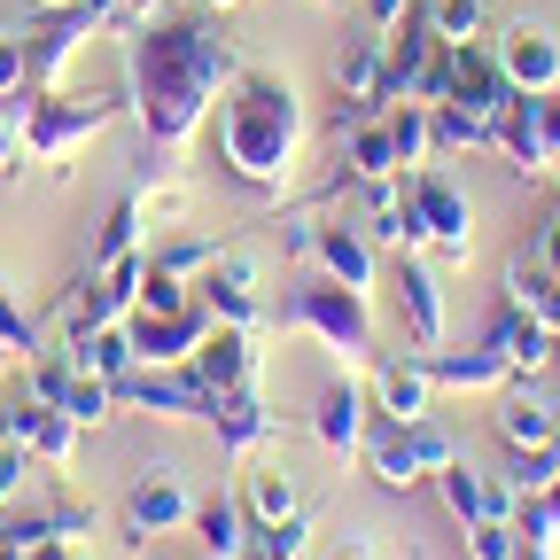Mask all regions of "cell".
Segmentation results:
<instances>
[{"mask_svg":"<svg viewBox=\"0 0 560 560\" xmlns=\"http://www.w3.org/2000/svg\"><path fill=\"white\" fill-rule=\"evenodd\" d=\"M125 62H132V117L149 132V149L179 156L202 132L210 102L234 86L242 47L219 32V9H210V16H172V24L156 16V24L125 32Z\"/></svg>","mask_w":560,"mask_h":560,"instance_id":"cell-1","label":"cell"},{"mask_svg":"<svg viewBox=\"0 0 560 560\" xmlns=\"http://www.w3.org/2000/svg\"><path fill=\"white\" fill-rule=\"evenodd\" d=\"M304 102L280 70H257L242 62L234 86L219 94V172L257 195V202H280L296 179V156H304Z\"/></svg>","mask_w":560,"mask_h":560,"instance_id":"cell-2","label":"cell"},{"mask_svg":"<svg viewBox=\"0 0 560 560\" xmlns=\"http://www.w3.org/2000/svg\"><path fill=\"white\" fill-rule=\"evenodd\" d=\"M265 327L280 342H289V335H319L327 350H342V359H374V304H366V289H342V280H327V272L280 296V312Z\"/></svg>","mask_w":560,"mask_h":560,"instance_id":"cell-3","label":"cell"},{"mask_svg":"<svg viewBox=\"0 0 560 560\" xmlns=\"http://www.w3.org/2000/svg\"><path fill=\"white\" fill-rule=\"evenodd\" d=\"M109 117H117V102H102V94H55L47 86V94L24 102V156L47 164V172H70V156L94 132H109Z\"/></svg>","mask_w":560,"mask_h":560,"instance_id":"cell-4","label":"cell"},{"mask_svg":"<svg viewBox=\"0 0 560 560\" xmlns=\"http://www.w3.org/2000/svg\"><path fill=\"white\" fill-rule=\"evenodd\" d=\"M452 459H459V444L436 429V420H405V429H382V436H366V467H374V482H382V490L436 482Z\"/></svg>","mask_w":560,"mask_h":560,"instance_id":"cell-5","label":"cell"},{"mask_svg":"<svg viewBox=\"0 0 560 560\" xmlns=\"http://www.w3.org/2000/svg\"><path fill=\"white\" fill-rule=\"evenodd\" d=\"M405 187H412V210H420V234H429V249H444L452 265H467V249H475V202H467V187L452 179V172H405Z\"/></svg>","mask_w":560,"mask_h":560,"instance_id":"cell-6","label":"cell"},{"mask_svg":"<svg viewBox=\"0 0 560 560\" xmlns=\"http://www.w3.org/2000/svg\"><path fill=\"white\" fill-rule=\"evenodd\" d=\"M117 522H125V545H149V537L187 529V522H195V490H187V475H179V467H149V475H132Z\"/></svg>","mask_w":560,"mask_h":560,"instance_id":"cell-7","label":"cell"},{"mask_svg":"<svg viewBox=\"0 0 560 560\" xmlns=\"http://www.w3.org/2000/svg\"><path fill=\"white\" fill-rule=\"evenodd\" d=\"M210 327H219V319H210L202 304H179V312H132V319H125L132 366H187Z\"/></svg>","mask_w":560,"mask_h":560,"instance_id":"cell-8","label":"cell"},{"mask_svg":"<svg viewBox=\"0 0 560 560\" xmlns=\"http://www.w3.org/2000/svg\"><path fill=\"white\" fill-rule=\"evenodd\" d=\"M195 304L219 319V327H257L265 335V296H257V265L242 257V249H219V265H210L202 280H195Z\"/></svg>","mask_w":560,"mask_h":560,"instance_id":"cell-9","label":"cell"},{"mask_svg":"<svg viewBox=\"0 0 560 560\" xmlns=\"http://www.w3.org/2000/svg\"><path fill=\"white\" fill-rule=\"evenodd\" d=\"M490 55H499V70L514 79V94H545V86H560V39H552V24H537V16L499 24Z\"/></svg>","mask_w":560,"mask_h":560,"instance_id":"cell-10","label":"cell"},{"mask_svg":"<svg viewBox=\"0 0 560 560\" xmlns=\"http://www.w3.org/2000/svg\"><path fill=\"white\" fill-rule=\"evenodd\" d=\"M140 280H149V249H132L109 272H86L79 296H70V327H125L132 304H140Z\"/></svg>","mask_w":560,"mask_h":560,"instance_id":"cell-11","label":"cell"},{"mask_svg":"<svg viewBox=\"0 0 560 560\" xmlns=\"http://www.w3.org/2000/svg\"><path fill=\"white\" fill-rule=\"evenodd\" d=\"M117 397L140 405V412H156V420H210V405H219L187 366H132L117 382Z\"/></svg>","mask_w":560,"mask_h":560,"instance_id":"cell-12","label":"cell"},{"mask_svg":"<svg viewBox=\"0 0 560 560\" xmlns=\"http://www.w3.org/2000/svg\"><path fill=\"white\" fill-rule=\"evenodd\" d=\"M210 429H219V459L242 467V459H257L265 444H280V412H272L257 389H219V405H210Z\"/></svg>","mask_w":560,"mask_h":560,"instance_id":"cell-13","label":"cell"},{"mask_svg":"<svg viewBox=\"0 0 560 560\" xmlns=\"http://www.w3.org/2000/svg\"><path fill=\"white\" fill-rule=\"evenodd\" d=\"M312 265L327 280H342V289H374L382 280V249H374V234L359 219H319L312 226Z\"/></svg>","mask_w":560,"mask_h":560,"instance_id":"cell-14","label":"cell"},{"mask_svg":"<svg viewBox=\"0 0 560 560\" xmlns=\"http://www.w3.org/2000/svg\"><path fill=\"white\" fill-rule=\"evenodd\" d=\"M257 366H265V350H257V327H210L202 350L187 359V374L219 397V389H257Z\"/></svg>","mask_w":560,"mask_h":560,"instance_id":"cell-15","label":"cell"},{"mask_svg":"<svg viewBox=\"0 0 560 560\" xmlns=\"http://www.w3.org/2000/svg\"><path fill=\"white\" fill-rule=\"evenodd\" d=\"M359 195H366V234H374V249H389V257L429 249V234H420V210H412L405 172H397V179H359Z\"/></svg>","mask_w":560,"mask_h":560,"instance_id":"cell-16","label":"cell"},{"mask_svg":"<svg viewBox=\"0 0 560 560\" xmlns=\"http://www.w3.org/2000/svg\"><path fill=\"white\" fill-rule=\"evenodd\" d=\"M429 366H420V350H405V359H374V382H366V405L389 420V429H405V420H429Z\"/></svg>","mask_w":560,"mask_h":560,"instance_id":"cell-17","label":"cell"},{"mask_svg":"<svg viewBox=\"0 0 560 560\" xmlns=\"http://www.w3.org/2000/svg\"><path fill=\"white\" fill-rule=\"evenodd\" d=\"M397 319H405V335H412V350H444V289H436V272L420 265V249L412 257H397Z\"/></svg>","mask_w":560,"mask_h":560,"instance_id":"cell-18","label":"cell"},{"mask_svg":"<svg viewBox=\"0 0 560 560\" xmlns=\"http://www.w3.org/2000/svg\"><path fill=\"white\" fill-rule=\"evenodd\" d=\"M366 389L359 382H327L319 389V405H312V444L319 452H335V459H350V452H366Z\"/></svg>","mask_w":560,"mask_h":560,"instance_id":"cell-19","label":"cell"},{"mask_svg":"<svg viewBox=\"0 0 560 560\" xmlns=\"http://www.w3.org/2000/svg\"><path fill=\"white\" fill-rule=\"evenodd\" d=\"M499 436L506 452H537V444H560V405L529 389V374L506 382V405H499Z\"/></svg>","mask_w":560,"mask_h":560,"instance_id":"cell-20","label":"cell"},{"mask_svg":"<svg viewBox=\"0 0 560 560\" xmlns=\"http://www.w3.org/2000/svg\"><path fill=\"white\" fill-rule=\"evenodd\" d=\"M420 366H429L436 389H506L514 382V359L499 342H482V350H420Z\"/></svg>","mask_w":560,"mask_h":560,"instance_id":"cell-21","label":"cell"},{"mask_svg":"<svg viewBox=\"0 0 560 560\" xmlns=\"http://www.w3.org/2000/svg\"><path fill=\"white\" fill-rule=\"evenodd\" d=\"M140 219H149V187H125L109 210H102V226L86 234V272H109L140 249Z\"/></svg>","mask_w":560,"mask_h":560,"instance_id":"cell-22","label":"cell"},{"mask_svg":"<svg viewBox=\"0 0 560 560\" xmlns=\"http://www.w3.org/2000/svg\"><path fill=\"white\" fill-rule=\"evenodd\" d=\"M9 436L32 452V459H47V467H70V452H79V420H70L62 405H16L9 412Z\"/></svg>","mask_w":560,"mask_h":560,"instance_id":"cell-23","label":"cell"},{"mask_svg":"<svg viewBox=\"0 0 560 560\" xmlns=\"http://www.w3.org/2000/svg\"><path fill=\"white\" fill-rule=\"evenodd\" d=\"M202 537V560H249V506H242V490H219V499H195V522Z\"/></svg>","mask_w":560,"mask_h":560,"instance_id":"cell-24","label":"cell"},{"mask_svg":"<svg viewBox=\"0 0 560 560\" xmlns=\"http://www.w3.org/2000/svg\"><path fill=\"white\" fill-rule=\"evenodd\" d=\"M436 490H444V506H452L459 529H467V522H490V514H506V522H514V490H506V482H490V475H475L467 459H452V467L436 475Z\"/></svg>","mask_w":560,"mask_h":560,"instance_id":"cell-25","label":"cell"},{"mask_svg":"<svg viewBox=\"0 0 560 560\" xmlns=\"http://www.w3.org/2000/svg\"><path fill=\"white\" fill-rule=\"evenodd\" d=\"M499 156L522 172V179H545L552 172V149H545V132H537V94H514L499 109Z\"/></svg>","mask_w":560,"mask_h":560,"instance_id":"cell-26","label":"cell"},{"mask_svg":"<svg viewBox=\"0 0 560 560\" xmlns=\"http://www.w3.org/2000/svg\"><path fill=\"white\" fill-rule=\"evenodd\" d=\"M62 359L79 366V374L125 382V374H132V342H125V327H70V335H62Z\"/></svg>","mask_w":560,"mask_h":560,"instance_id":"cell-27","label":"cell"},{"mask_svg":"<svg viewBox=\"0 0 560 560\" xmlns=\"http://www.w3.org/2000/svg\"><path fill=\"white\" fill-rule=\"evenodd\" d=\"M382 62H389V39L382 32H359L342 55H335V86L342 102H382Z\"/></svg>","mask_w":560,"mask_h":560,"instance_id":"cell-28","label":"cell"},{"mask_svg":"<svg viewBox=\"0 0 560 560\" xmlns=\"http://www.w3.org/2000/svg\"><path fill=\"white\" fill-rule=\"evenodd\" d=\"M242 506H249V529H265V522H296V514H304L296 475H289V467H249V475H242Z\"/></svg>","mask_w":560,"mask_h":560,"instance_id":"cell-29","label":"cell"},{"mask_svg":"<svg viewBox=\"0 0 560 560\" xmlns=\"http://www.w3.org/2000/svg\"><path fill=\"white\" fill-rule=\"evenodd\" d=\"M490 342L514 359V374H545V359H552V327L537 319V312H499V327H490Z\"/></svg>","mask_w":560,"mask_h":560,"instance_id":"cell-30","label":"cell"},{"mask_svg":"<svg viewBox=\"0 0 560 560\" xmlns=\"http://www.w3.org/2000/svg\"><path fill=\"white\" fill-rule=\"evenodd\" d=\"M436 149H444V156L499 149V117H490V109H475V102H436Z\"/></svg>","mask_w":560,"mask_h":560,"instance_id":"cell-31","label":"cell"},{"mask_svg":"<svg viewBox=\"0 0 560 560\" xmlns=\"http://www.w3.org/2000/svg\"><path fill=\"white\" fill-rule=\"evenodd\" d=\"M389 132H397V164L420 172L436 156V109L429 102H389Z\"/></svg>","mask_w":560,"mask_h":560,"instance_id":"cell-32","label":"cell"},{"mask_svg":"<svg viewBox=\"0 0 560 560\" xmlns=\"http://www.w3.org/2000/svg\"><path fill=\"white\" fill-rule=\"evenodd\" d=\"M117 382H102V374H79V366H70V389H62V412L70 420H79V429H86V420H94V429H102V420H117Z\"/></svg>","mask_w":560,"mask_h":560,"instance_id":"cell-33","label":"cell"},{"mask_svg":"<svg viewBox=\"0 0 560 560\" xmlns=\"http://www.w3.org/2000/svg\"><path fill=\"white\" fill-rule=\"evenodd\" d=\"M304 552H312V522H304V514L249 529V560H304Z\"/></svg>","mask_w":560,"mask_h":560,"instance_id":"cell-34","label":"cell"},{"mask_svg":"<svg viewBox=\"0 0 560 560\" xmlns=\"http://www.w3.org/2000/svg\"><path fill=\"white\" fill-rule=\"evenodd\" d=\"M552 475H560V444H537V452H514L506 490L514 499H537V490H552Z\"/></svg>","mask_w":560,"mask_h":560,"instance_id":"cell-35","label":"cell"},{"mask_svg":"<svg viewBox=\"0 0 560 560\" xmlns=\"http://www.w3.org/2000/svg\"><path fill=\"white\" fill-rule=\"evenodd\" d=\"M149 265H156V272H172V280H187V289H195V280H202L210 265H219V242H172V249H156Z\"/></svg>","mask_w":560,"mask_h":560,"instance_id":"cell-36","label":"cell"},{"mask_svg":"<svg viewBox=\"0 0 560 560\" xmlns=\"http://www.w3.org/2000/svg\"><path fill=\"white\" fill-rule=\"evenodd\" d=\"M514 552H522V537H514V522H506V514L467 522V560H514Z\"/></svg>","mask_w":560,"mask_h":560,"instance_id":"cell-37","label":"cell"},{"mask_svg":"<svg viewBox=\"0 0 560 560\" xmlns=\"http://www.w3.org/2000/svg\"><path fill=\"white\" fill-rule=\"evenodd\" d=\"M429 16L444 39H482V0H429Z\"/></svg>","mask_w":560,"mask_h":560,"instance_id":"cell-38","label":"cell"},{"mask_svg":"<svg viewBox=\"0 0 560 560\" xmlns=\"http://www.w3.org/2000/svg\"><path fill=\"white\" fill-rule=\"evenodd\" d=\"M179 304H195V289L149 265V280H140V304H132V312H179Z\"/></svg>","mask_w":560,"mask_h":560,"instance_id":"cell-39","label":"cell"},{"mask_svg":"<svg viewBox=\"0 0 560 560\" xmlns=\"http://www.w3.org/2000/svg\"><path fill=\"white\" fill-rule=\"evenodd\" d=\"M32 86V55H24V32H0V102Z\"/></svg>","mask_w":560,"mask_h":560,"instance_id":"cell-40","label":"cell"},{"mask_svg":"<svg viewBox=\"0 0 560 560\" xmlns=\"http://www.w3.org/2000/svg\"><path fill=\"white\" fill-rule=\"evenodd\" d=\"M16 164H24V94L0 102V179H9Z\"/></svg>","mask_w":560,"mask_h":560,"instance_id":"cell-41","label":"cell"},{"mask_svg":"<svg viewBox=\"0 0 560 560\" xmlns=\"http://www.w3.org/2000/svg\"><path fill=\"white\" fill-rule=\"evenodd\" d=\"M24 482H32V452L9 436V444H0V514H9V506L24 499Z\"/></svg>","mask_w":560,"mask_h":560,"instance_id":"cell-42","label":"cell"},{"mask_svg":"<svg viewBox=\"0 0 560 560\" xmlns=\"http://www.w3.org/2000/svg\"><path fill=\"white\" fill-rule=\"evenodd\" d=\"M0 342H9V350H39V319H32L9 289H0Z\"/></svg>","mask_w":560,"mask_h":560,"instance_id":"cell-43","label":"cell"},{"mask_svg":"<svg viewBox=\"0 0 560 560\" xmlns=\"http://www.w3.org/2000/svg\"><path fill=\"white\" fill-rule=\"evenodd\" d=\"M522 257H537L545 272H560V202H552V210H545V219H537V234L522 242Z\"/></svg>","mask_w":560,"mask_h":560,"instance_id":"cell-44","label":"cell"},{"mask_svg":"<svg viewBox=\"0 0 560 560\" xmlns=\"http://www.w3.org/2000/svg\"><path fill=\"white\" fill-rule=\"evenodd\" d=\"M537 132H545V149H552V172H560V86L537 94Z\"/></svg>","mask_w":560,"mask_h":560,"instance_id":"cell-45","label":"cell"},{"mask_svg":"<svg viewBox=\"0 0 560 560\" xmlns=\"http://www.w3.org/2000/svg\"><path fill=\"white\" fill-rule=\"evenodd\" d=\"M359 9H366V32H382V39H389V32L405 24V9H412V0H359Z\"/></svg>","mask_w":560,"mask_h":560,"instance_id":"cell-46","label":"cell"},{"mask_svg":"<svg viewBox=\"0 0 560 560\" xmlns=\"http://www.w3.org/2000/svg\"><path fill=\"white\" fill-rule=\"evenodd\" d=\"M24 560H79V537H39Z\"/></svg>","mask_w":560,"mask_h":560,"instance_id":"cell-47","label":"cell"},{"mask_svg":"<svg viewBox=\"0 0 560 560\" xmlns=\"http://www.w3.org/2000/svg\"><path fill=\"white\" fill-rule=\"evenodd\" d=\"M319 560H382V552H374V545H366V537H342V545H327V552H319Z\"/></svg>","mask_w":560,"mask_h":560,"instance_id":"cell-48","label":"cell"},{"mask_svg":"<svg viewBox=\"0 0 560 560\" xmlns=\"http://www.w3.org/2000/svg\"><path fill=\"white\" fill-rule=\"evenodd\" d=\"M514 560H560V552H552V545H522Z\"/></svg>","mask_w":560,"mask_h":560,"instance_id":"cell-49","label":"cell"},{"mask_svg":"<svg viewBox=\"0 0 560 560\" xmlns=\"http://www.w3.org/2000/svg\"><path fill=\"white\" fill-rule=\"evenodd\" d=\"M545 506H552V529H560V475H552V490H545Z\"/></svg>","mask_w":560,"mask_h":560,"instance_id":"cell-50","label":"cell"},{"mask_svg":"<svg viewBox=\"0 0 560 560\" xmlns=\"http://www.w3.org/2000/svg\"><path fill=\"white\" fill-rule=\"evenodd\" d=\"M9 359H16V350H9V342H0V374H9Z\"/></svg>","mask_w":560,"mask_h":560,"instance_id":"cell-51","label":"cell"},{"mask_svg":"<svg viewBox=\"0 0 560 560\" xmlns=\"http://www.w3.org/2000/svg\"><path fill=\"white\" fill-rule=\"evenodd\" d=\"M202 9H242V0H202Z\"/></svg>","mask_w":560,"mask_h":560,"instance_id":"cell-52","label":"cell"},{"mask_svg":"<svg viewBox=\"0 0 560 560\" xmlns=\"http://www.w3.org/2000/svg\"><path fill=\"white\" fill-rule=\"evenodd\" d=\"M0 444H9V412H0Z\"/></svg>","mask_w":560,"mask_h":560,"instance_id":"cell-53","label":"cell"},{"mask_svg":"<svg viewBox=\"0 0 560 560\" xmlns=\"http://www.w3.org/2000/svg\"><path fill=\"white\" fill-rule=\"evenodd\" d=\"M39 9H62V0H39Z\"/></svg>","mask_w":560,"mask_h":560,"instance_id":"cell-54","label":"cell"},{"mask_svg":"<svg viewBox=\"0 0 560 560\" xmlns=\"http://www.w3.org/2000/svg\"><path fill=\"white\" fill-rule=\"evenodd\" d=\"M0 560H16V552H0Z\"/></svg>","mask_w":560,"mask_h":560,"instance_id":"cell-55","label":"cell"}]
</instances>
